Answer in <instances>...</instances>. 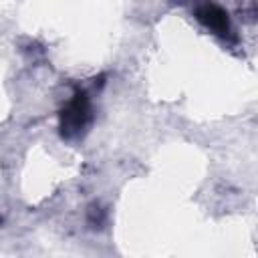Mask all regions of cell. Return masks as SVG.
Masks as SVG:
<instances>
[{"mask_svg": "<svg viewBox=\"0 0 258 258\" xmlns=\"http://www.w3.org/2000/svg\"><path fill=\"white\" fill-rule=\"evenodd\" d=\"M91 119H93V113H91L89 95L85 91H77L75 97L60 111V135L64 139L81 137L91 125Z\"/></svg>", "mask_w": 258, "mask_h": 258, "instance_id": "obj_1", "label": "cell"}, {"mask_svg": "<svg viewBox=\"0 0 258 258\" xmlns=\"http://www.w3.org/2000/svg\"><path fill=\"white\" fill-rule=\"evenodd\" d=\"M103 218H105V214H103V210L99 206H91L89 208V224L93 228H99L103 224Z\"/></svg>", "mask_w": 258, "mask_h": 258, "instance_id": "obj_3", "label": "cell"}, {"mask_svg": "<svg viewBox=\"0 0 258 258\" xmlns=\"http://www.w3.org/2000/svg\"><path fill=\"white\" fill-rule=\"evenodd\" d=\"M196 16H198V20H200L206 28H210V30L216 32L218 36H222V38H232V24H230V18H228V14H226L220 6L212 4V2H204V4H200V6L196 8Z\"/></svg>", "mask_w": 258, "mask_h": 258, "instance_id": "obj_2", "label": "cell"}, {"mask_svg": "<svg viewBox=\"0 0 258 258\" xmlns=\"http://www.w3.org/2000/svg\"><path fill=\"white\" fill-rule=\"evenodd\" d=\"M175 2H187V0H175Z\"/></svg>", "mask_w": 258, "mask_h": 258, "instance_id": "obj_4", "label": "cell"}, {"mask_svg": "<svg viewBox=\"0 0 258 258\" xmlns=\"http://www.w3.org/2000/svg\"><path fill=\"white\" fill-rule=\"evenodd\" d=\"M0 222H2V220H0Z\"/></svg>", "mask_w": 258, "mask_h": 258, "instance_id": "obj_5", "label": "cell"}]
</instances>
